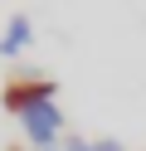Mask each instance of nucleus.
Returning <instances> with one entry per match:
<instances>
[{"label": "nucleus", "mask_w": 146, "mask_h": 151, "mask_svg": "<svg viewBox=\"0 0 146 151\" xmlns=\"http://www.w3.org/2000/svg\"><path fill=\"white\" fill-rule=\"evenodd\" d=\"M29 39H34V24H29L24 15H15V20L5 24V34H0V59H19V54L29 49Z\"/></svg>", "instance_id": "7ed1b4c3"}, {"label": "nucleus", "mask_w": 146, "mask_h": 151, "mask_svg": "<svg viewBox=\"0 0 146 151\" xmlns=\"http://www.w3.org/2000/svg\"><path fill=\"white\" fill-rule=\"evenodd\" d=\"M63 151H93V141L88 137H63Z\"/></svg>", "instance_id": "20e7f679"}, {"label": "nucleus", "mask_w": 146, "mask_h": 151, "mask_svg": "<svg viewBox=\"0 0 146 151\" xmlns=\"http://www.w3.org/2000/svg\"><path fill=\"white\" fill-rule=\"evenodd\" d=\"M58 98V83L44 78V73H15V78L5 83V112H15V117H24L29 107H39V102H54Z\"/></svg>", "instance_id": "f257e3e1"}, {"label": "nucleus", "mask_w": 146, "mask_h": 151, "mask_svg": "<svg viewBox=\"0 0 146 151\" xmlns=\"http://www.w3.org/2000/svg\"><path fill=\"white\" fill-rule=\"evenodd\" d=\"M19 127H24L34 151H54L58 137H63V112H58V102H39V107H29L19 117Z\"/></svg>", "instance_id": "f03ea898"}]
</instances>
